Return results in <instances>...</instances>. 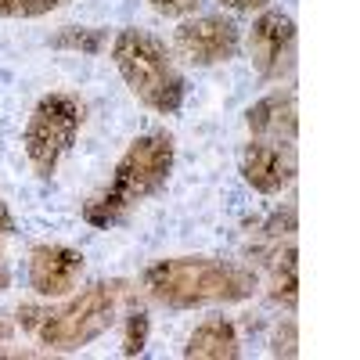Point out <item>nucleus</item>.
Listing matches in <instances>:
<instances>
[{
    "instance_id": "nucleus-9",
    "label": "nucleus",
    "mask_w": 360,
    "mask_h": 360,
    "mask_svg": "<svg viewBox=\"0 0 360 360\" xmlns=\"http://www.w3.org/2000/svg\"><path fill=\"white\" fill-rule=\"evenodd\" d=\"M238 173L245 176V184L259 195H281L295 180V159L288 148L278 141H249L238 152Z\"/></svg>"
},
{
    "instance_id": "nucleus-15",
    "label": "nucleus",
    "mask_w": 360,
    "mask_h": 360,
    "mask_svg": "<svg viewBox=\"0 0 360 360\" xmlns=\"http://www.w3.org/2000/svg\"><path fill=\"white\" fill-rule=\"evenodd\" d=\"M15 231H18V224L11 217L8 202L0 198V295H4L8 285H11V270H8V259H4V242H8V238H15Z\"/></svg>"
},
{
    "instance_id": "nucleus-18",
    "label": "nucleus",
    "mask_w": 360,
    "mask_h": 360,
    "mask_svg": "<svg viewBox=\"0 0 360 360\" xmlns=\"http://www.w3.org/2000/svg\"><path fill=\"white\" fill-rule=\"evenodd\" d=\"M162 18H188V15H195L198 11V4L202 0H148Z\"/></svg>"
},
{
    "instance_id": "nucleus-5",
    "label": "nucleus",
    "mask_w": 360,
    "mask_h": 360,
    "mask_svg": "<svg viewBox=\"0 0 360 360\" xmlns=\"http://www.w3.org/2000/svg\"><path fill=\"white\" fill-rule=\"evenodd\" d=\"M79 127H83V105L76 94L54 90V94H44L33 105L29 123L22 130V152L40 180H51L58 173L62 159L72 152L79 137Z\"/></svg>"
},
{
    "instance_id": "nucleus-10",
    "label": "nucleus",
    "mask_w": 360,
    "mask_h": 360,
    "mask_svg": "<svg viewBox=\"0 0 360 360\" xmlns=\"http://www.w3.org/2000/svg\"><path fill=\"white\" fill-rule=\"evenodd\" d=\"M245 127L256 141H295L299 137V115H295V94H266L245 112Z\"/></svg>"
},
{
    "instance_id": "nucleus-12",
    "label": "nucleus",
    "mask_w": 360,
    "mask_h": 360,
    "mask_svg": "<svg viewBox=\"0 0 360 360\" xmlns=\"http://www.w3.org/2000/svg\"><path fill=\"white\" fill-rule=\"evenodd\" d=\"M270 299L281 303L285 310L299 307V259H295V245H288L274 259V270H270Z\"/></svg>"
},
{
    "instance_id": "nucleus-2",
    "label": "nucleus",
    "mask_w": 360,
    "mask_h": 360,
    "mask_svg": "<svg viewBox=\"0 0 360 360\" xmlns=\"http://www.w3.org/2000/svg\"><path fill=\"white\" fill-rule=\"evenodd\" d=\"M144 292L169 310H195L217 303H242L256 292V274L234 259L217 256H173L141 274Z\"/></svg>"
},
{
    "instance_id": "nucleus-14",
    "label": "nucleus",
    "mask_w": 360,
    "mask_h": 360,
    "mask_svg": "<svg viewBox=\"0 0 360 360\" xmlns=\"http://www.w3.org/2000/svg\"><path fill=\"white\" fill-rule=\"evenodd\" d=\"M148 335H152V317H148L144 310H130L123 317V346H119V353L141 356L144 346H148Z\"/></svg>"
},
{
    "instance_id": "nucleus-17",
    "label": "nucleus",
    "mask_w": 360,
    "mask_h": 360,
    "mask_svg": "<svg viewBox=\"0 0 360 360\" xmlns=\"http://www.w3.org/2000/svg\"><path fill=\"white\" fill-rule=\"evenodd\" d=\"M270 353H274V356H295L299 353V335H295L292 321H285L274 332V346H270Z\"/></svg>"
},
{
    "instance_id": "nucleus-1",
    "label": "nucleus",
    "mask_w": 360,
    "mask_h": 360,
    "mask_svg": "<svg viewBox=\"0 0 360 360\" xmlns=\"http://www.w3.org/2000/svg\"><path fill=\"white\" fill-rule=\"evenodd\" d=\"M127 295L130 285L112 278V281L86 285L76 295L69 292L62 295V303H51V307L22 303L15 317L22 332L47 353H76L108 332Z\"/></svg>"
},
{
    "instance_id": "nucleus-21",
    "label": "nucleus",
    "mask_w": 360,
    "mask_h": 360,
    "mask_svg": "<svg viewBox=\"0 0 360 360\" xmlns=\"http://www.w3.org/2000/svg\"><path fill=\"white\" fill-rule=\"evenodd\" d=\"M11 335H15V324H11L8 317H0V342H8Z\"/></svg>"
},
{
    "instance_id": "nucleus-4",
    "label": "nucleus",
    "mask_w": 360,
    "mask_h": 360,
    "mask_svg": "<svg viewBox=\"0 0 360 360\" xmlns=\"http://www.w3.org/2000/svg\"><path fill=\"white\" fill-rule=\"evenodd\" d=\"M108 54L123 76V83L130 86V94L159 115H173L180 112L188 98V83L180 76L169 47L148 33V29H119L108 44Z\"/></svg>"
},
{
    "instance_id": "nucleus-6",
    "label": "nucleus",
    "mask_w": 360,
    "mask_h": 360,
    "mask_svg": "<svg viewBox=\"0 0 360 360\" xmlns=\"http://www.w3.org/2000/svg\"><path fill=\"white\" fill-rule=\"evenodd\" d=\"M242 47V29L227 15H195L184 18L173 33V51L195 69L224 65Z\"/></svg>"
},
{
    "instance_id": "nucleus-20",
    "label": "nucleus",
    "mask_w": 360,
    "mask_h": 360,
    "mask_svg": "<svg viewBox=\"0 0 360 360\" xmlns=\"http://www.w3.org/2000/svg\"><path fill=\"white\" fill-rule=\"evenodd\" d=\"M18 11V0H0V18H15Z\"/></svg>"
},
{
    "instance_id": "nucleus-19",
    "label": "nucleus",
    "mask_w": 360,
    "mask_h": 360,
    "mask_svg": "<svg viewBox=\"0 0 360 360\" xmlns=\"http://www.w3.org/2000/svg\"><path fill=\"white\" fill-rule=\"evenodd\" d=\"M217 4L227 11H263L270 0H217Z\"/></svg>"
},
{
    "instance_id": "nucleus-13",
    "label": "nucleus",
    "mask_w": 360,
    "mask_h": 360,
    "mask_svg": "<svg viewBox=\"0 0 360 360\" xmlns=\"http://www.w3.org/2000/svg\"><path fill=\"white\" fill-rule=\"evenodd\" d=\"M51 47L54 51H76V54H101L108 47V37L105 29H79V25H69L62 29L58 37H51Z\"/></svg>"
},
{
    "instance_id": "nucleus-16",
    "label": "nucleus",
    "mask_w": 360,
    "mask_h": 360,
    "mask_svg": "<svg viewBox=\"0 0 360 360\" xmlns=\"http://www.w3.org/2000/svg\"><path fill=\"white\" fill-rule=\"evenodd\" d=\"M65 4H72V0H18L15 18H44V15L65 8Z\"/></svg>"
},
{
    "instance_id": "nucleus-8",
    "label": "nucleus",
    "mask_w": 360,
    "mask_h": 360,
    "mask_svg": "<svg viewBox=\"0 0 360 360\" xmlns=\"http://www.w3.org/2000/svg\"><path fill=\"white\" fill-rule=\"evenodd\" d=\"M83 252L72 249V245H58V242H47V245H37L25 259V281L40 299H62L69 295L79 278H83Z\"/></svg>"
},
{
    "instance_id": "nucleus-11",
    "label": "nucleus",
    "mask_w": 360,
    "mask_h": 360,
    "mask_svg": "<svg viewBox=\"0 0 360 360\" xmlns=\"http://www.w3.org/2000/svg\"><path fill=\"white\" fill-rule=\"evenodd\" d=\"M188 360H234L242 356V342H238V328L227 317H209L188 335L184 346Z\"/></svg>"
},
{
    "instance_id": "nucleus-7",
    "label": "nucleus",
    "mask_w": 360,
    "mask_h": 360,
    "mask_svg": "<svg viewBox=\"0 0 360 360\" xmlns=\"http://www.w3.org/2000/svg\"><path fill=\"white\" fill-rule=\"evenodd\" d=\"M249 58L259 79H285L295 65V22L288 11L263 8L249 29Z\"/></svg>"
},
{
    "instance_id": "nucleus-3",
    "label": "nucleus",
    "mask_w": 360,
    "mask_h": 360,
    "mask_svg": "<svg viewBox=\"0 0 360 360\" xmlns=\"http://www.w3.org/2000/svg\"><path fill=\"white\" fill-rule=\"evenodd\" d=\"M173 162H176V144L169 134L152 130V134L134 137L127 144V152L119 155L108 188L90 202H83V220L98 231L123 224L130 217V209H137L141 202H148L166 188Z\"/></svg>"
}]
</instances>
